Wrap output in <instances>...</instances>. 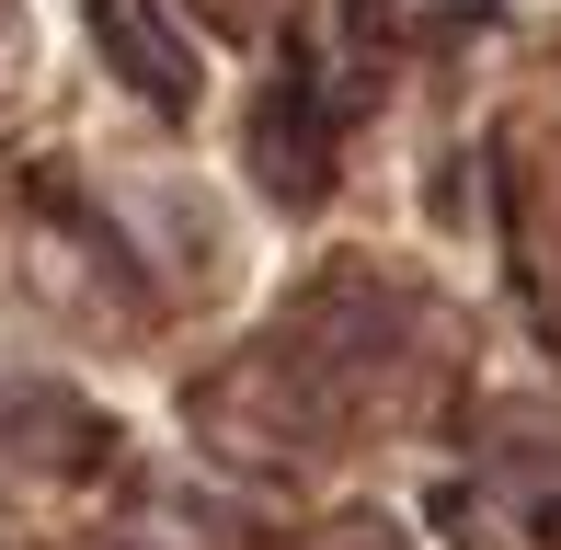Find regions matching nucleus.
<instances>
[{"instance_id": "obj_1", "label": "nucleus", "mask_w": 561, "mask_h": 550, "mask_svg": "<svg viewBox=\"0 0 561 550\" xmlns=\"http://www.w3.org/2000/svg\"><path fill=\"white\" fill-rule=\"evenodd\" d=\"M0 459L12 470H81L92 459V413L35 367H0Z\"/></svg>"}]
</instances>
